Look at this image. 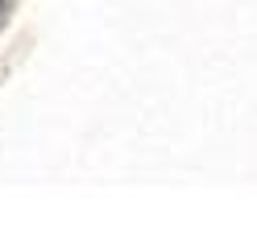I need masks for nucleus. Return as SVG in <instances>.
<instances>
[{"mask_svg": "<svg viewBox=\"0 0 257 248\" xmlns=\"http://www.w3.org/2000/svg\"><path fill=\"white\" fill-rule=\"evenodd\" d=\"M0 9H5V0H0Z\"/></svg>", "mask_w": 257, "mask_h": 248, "instance_id": "f257e3e1", "label": "nucleus"}]
</instances>
